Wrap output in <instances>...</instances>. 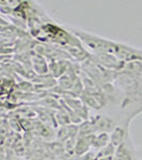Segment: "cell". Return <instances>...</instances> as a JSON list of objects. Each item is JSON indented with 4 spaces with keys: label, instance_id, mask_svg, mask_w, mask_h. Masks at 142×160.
Listing matches in <instances>:
<instances>
[{
    "label": "cell",
    "instance_id": "cell-1",
    "mask_svg": "<svg viewBox=\"0 0 142 160\" xmlns=\"http://www.w3.org/2000/svg\"><path fill=\"white\" fill-rule=\"evenodd\" d=\"M113 160H138V149L131 140L129 132L117 146Z\"/></svg>",
    "mask_w": 142,
    "mask_h": 160
},
{
    "label": "cell",
    "instance_id": "cell-2",
    "mask_svg": "<svg viewBox=\"0 0 142 160\" xmlns=\"http://www.w3.org/2000/svg\"><path fill=\"white\" fill-rule=\"evenodd\" d=\"M138 160H142V148L138 149Z\"/></svg>",
    "mask_w": 142,
    "mask_h": 160
}]
</instances>
